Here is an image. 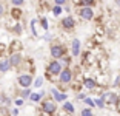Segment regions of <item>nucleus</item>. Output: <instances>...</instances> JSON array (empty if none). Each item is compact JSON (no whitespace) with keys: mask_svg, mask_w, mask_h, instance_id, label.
Wrapping results in <instances>:
<instances>
[{"mask_svg":"<svg viewBox=\"0 0 120 116\" xmlns=\"http://www.w3.org/2000/svg\"><path fill=\"white\" fill-rule=\"evenodd\" d=\"M65 53H66V50L62 45H52L51 46V56H52L54 59H62V57H65Z\"/></svg>","mask_w":120,"mask_h":116,"instance_id":"1","label":"nucleus"},{"mask_svg":"<svg viewBox=\"0 0 120 116\" xmlns=\"http://www.w3.org/2000/svg\"><path fill=\"white\" fill-rule=\"evenodd\" d=\"M62 71H63L62 70V63L59 60H52L49 63V67H48V73L49 74H60Z\"/></svg>","mask_w":120,"mask_h":116,"instance_id":"2","label":"nucleus"},{"mask_svg":"<svg viewBox=\"0 0 120 116\" xmlns=\"http://www.w3.org/2000/svg\"><path fill=\"white\" fill-rule=\"evenodd\" d=\"M42 110L46 115H52V113L56 112V104H54L52 101H43L42 102Z\"/></svg>","mask_w":120,"mask_h":116,"instance_id":"3","label":"nucleus"},{"mask_svg":"<svg viewBox=\"0 0 120 116\" xmlns=\"http://www.w3.org/2000/svg\"><path fill=\"white\" fill-rule=\"evenodd\" d=\"M79 14H80L82 19H85V20H91L92 16H94V11L91 9V6H83V8H80Z\"/></svg>","mask_w":120,"mask_h":116,"instance_id":"4","label":"nucleus"},{"mask_svg":"<svg viewBox=\"0 0 120 116\" xmlns=\"http://www.w3.org/2000/svg\"><path fill=\"white\" fill-rule=\"evenodd\" d=\"M19 84L23 88H29V85L32 84V76L31 74H20L19 76Z\"/></svg>","mask_w":120,"mask_h":116,"instance_id":"5","label":"nucleus"},{"mask_svg":"<svg viewBox=\"0 0 120 116\" xmlns=\"http://www.w3.org/2000/svg\"><path fill=\"white\" fill-rule=\"evenodd\" d=\"M72 81V73H71L69 68H65L62 73H60V82L62 84H69Z\"/></svg>","mask_w":120,"mask_h":116,"instance_id":"6","label":"nucleus"},{"mask_svg":"<svg viewBox=\"0 0 120 116\" xmlns=\"http://www.w3.org/2000/svg\"><path fill=\"white\" fill-rule=\"evenodd\" d=\"M62 26H63L65 29H72L75 26V20L71 16H68V17H65L63 20H62Z\"/></svg>","mask_w":120,"mask_h":116,"instance_id":"7","label":"nucleus"},{"mask_svg":"<svg viewBox=\"0 0 120 116\" xmlns=\"http://www.w3.org/2000/svg\"><path fill=\"white\" fill-rule=\"evenodd\" d=\"M71 51H72V56H79V54H80V40H79V39H74V40H72V48H71Z\"/></svg>","mask_w":120,"mask_h":116,"instance_id":"8","label":"nucleus"},{"mask_svg":"<svg viewBox=\"0 0 120 116\" xmlns=\"http://www.w3.org/2000/svg\"><path fill=\"white\" fill-rule=\"evenodd\" d=\"M11 68V62L9 59H2L0 60V73H5Z\"/></svg>","mask_w":120,"mask_h":116,"instance_id":"9","label":"nucleus"},{"mask_svg":"<svg viewBox=\"0 0 120 116\" xmlns=\"http://www.w3.org/2000/svg\"><path fill=\"white\" fill-rule=\"evenodd\" d=\"M20 60H22L20 54H12V56H11V59H9L11 67H19V65H20Z\"/></svg>","mask_w":120,"mask_h":116,"instance_id":"10","label":"nucleus"},{"mask_svg":"<svg viewBox=\"0 0 120 116\" xmlns=\"http://www.w3.org/2000/svg\"><path fill=\"white\" fill-rule=\"evenodd\" d=\"M75 5H82V8L83 6H91V5H94L95 2L94 0H74Z\"/></svg>","mask_w":120,"mask_h":116,"instance_id":"11","label":"nucleus"},{"mask_svg":"<svg viewBox=\"0 0 120 116\" xmlns=\"http://www.w3.org/2000/svg\"><path fill=\"white\" fill-rule=\"evenodd\" d=\"M51 93H52V96H54L56 101H66V95H62V93H59L57 90H54V88H52Z\"/></svg>","mask_w":120,"mask_h":116,"instance_id":"12","label":"nucleus"},{"mask_svg":"<svg viewBox=\"0 0 120 116\" xmlns=\"http://www.w3.org/2000/svg\"><path fill=\"white\" fill-rule=\"evenodd\" d=\"M102 99H103V101H106V102H116L117 101V96L114 95V93H106Z\"/></svg>","mask_w":120,"mask_h":116,"instance_id":"13","label":"nucleus"},{"mask_svg":"<svg viewBox=\"0 0 120 116\" xmlns=\"http://www.w3.org/2000/svg\"><path fill=\"white\" fill-rule=\"evenodd\" d=\"M85 87L88 88V90H94L95 88V82L92 81V79H85Z\"/></svg>","mask_w":120,"mask_h":116,"instance_id":"14","label":"nucleus"},{"mask_svg":"<svg viewBox=\"0 0 120 116\" xmlns=\"http://www.w3.org/2000/svg\"><path fill=\"white\" fill-rule=\"evenodd\" d=\"M63 110L68 113H74V105L71 104V102H65L63 104Z\"/></svg>","mask_w":120,"mask_h":116,"instance_id":"15","label":"nucleus"},{"mask_svg":"<svg viewBox=\"0 0 120 116\" xmlns=\"http://www.w3.org/2000/svg\"><path fill=\"white\" fill-rule=\"evenodd\" d=\"M11 16H12L14 19H17V20H19V19L22 17V11H20V9H17V8H14V9L11 11Z\"/></svg>","mask_w":120,"mask_h":116,"instance_id":"16","label":"nucleus"},{"mask_svg":"<svg viewBox=\"0 0 120 116\" xmlns=\"http://www.w3.org/2000/svg\"><path fill=\"white\" fill-rule=\"evenodd\" d=\"M29 98H31V101H34V102H39V99L42 98V93H32V95L29 96Z\"/></svg>","mask_w":120,"mask_h":116,"instance_id":"17","label":"nucleus"},{"mask_svg":"<svg viewBox=\"0 0 120 116\" xmlns=\"http://www.w3.org/2000/svg\"><path fill=\"white\" fill-rule=\"evenodd\" d=\"M52 12H54V16H59L60 12H62V8H60L59 5H56V6L52 8Z\"/></svg>","mask_w":120,"mask_h":116,"instance_id":"18","label":"nucleus"},{"mask_svg":"<svg viewBox=\"0 0 120 116\" xmlns=\"http://www.w3.org/2000/svg\"><path fill=\"white\" fill-rule=\"evenodd\" d=\"M82 116H94V115H92L91 108H85L83 112H82Z\"/></svg>","mask_w":120,"mask_h":116,"instance_id":"19","label":"nucleus"},{"mask_svg":"<svg viewBox=\"0 0 120 116\" xmlns=\"http://www.w3.org/2000/svg\"><path fill=\"white\" fill-rule=\"evenodd\" d=\"M23 2H25V0H11V3L14 5V6H22Z\"/></svg>","mask_w":120,"mask_h":116,"instance_id":"20","label":"nucleus"},{"mask_svg":"<svg viewBox=\"0 0 120 116\" xmlns=\"http://www.w3.org/2000/svg\"><path fill=\"white\" fill-rule=\"evenodd\" d=\"M22 96H23V98H28V96H31V90H29V88H25V90L22 91Z\"/></svg>","mask_w":120,"mask_h":116,"instance_id":"21","label":"nucleus"},{"mask_svg":"<svg viewBox=\"0 0 120 116\" xmlns=\"http://www.w3.org/2000/svg\"><path fill=\"white\" fill-rule=\"evenodd\" d=\"M85 102H86V104H88L89 107H94V105H95V102L92 101V99H89V98H86V99H85Z\"/></svg>","mask_w":120,"mask_h":116,"instance_id":"22","label":"nucleus"},{"mask_svg":"<svg viewBox=\"0 0 120 116\" xmlns=\"http://www.w3.org/2000/svg\"><path fill=\"white\" fill-rule=\"evenodd\" d=\"M54 3H56V5H59V6H62V5H65V3H66V0H54Z\"/></svg>","mask_w":120,"mask_h":116,"instance_id":"23","label":"nucleus"},{"mask_svg":"<svg viewBox=\"0 0 120 116\" xmlns=\"http://www.w3.org/2000/svg\"><path fill=\"white\" fill-rule=\"evenodd\" d=\"M3 14H5V6L3 3H0V17H3Z\"/></svg>","mask_w":120,"mask_h":116,"instance_id":"24","label":"nucleus"},{"mask_svg":"<svg viewBox=\"0 0 120 116\" xmlns=\"http://www.w3.org/2000/svg\"><path fill=\"white\" fill-rule=\"evenodd\" d=\"M42 84H43V79H42V77H39V79L35 81V87H40Z\"/></svg>","mask_w":120,"mask_h":116,"instance_id":"25","label":"nucleus"},{"mask_svg":"<svg viewBox=\"0 0 120 116\" xmlns=\"http://www.w3.org/2000/svg\"><path fill=\"white\" fill-rule=\"evenodd\" d=\"M95 104H97L99 107H103V105H105V104H103V99H97V101H95Z\"/></svg>","mask_w":120,"mask_h":116,"instance_id":"26","label":"nucleus"},{"mask_svg":"<svg viewBox=\"0 0 120 116\" xmlns=\"http://www.w3.org/2000/svg\"><path fill=\"white\" fill-rule=\"evenodd\" d=\"M42 25H43V28H45V29H48V22H46V19L42 20Z\"/></svg>","mask_w":120,"mask_h":116,"instance_id":"27","label":"nucleus"},{"mask_svg":"<svg viewBox=\"0 0 120 116\" xmlns=\"http://www.w3.org/2000/svg\"><path fill=\"white\" fill-rule=\"evenodd\" d=\"M15 104H17V105H22V104H23V99H17V101H15Z\"/></svg>","mask_w":120,"mask_h":116,"instance_id":"28","label":"nucleus"},{"mask_svg":"<svg viewBox=\"0 0 120 116\" xmlns=\"http://www.w3.org/2000/svg\"><path fill=\"white\" fill-rule=\"evenodd\" d=\"M17 115H19V110L14 108V110H12V116H17Z\"/></svg>","mask_w":120,"mask_h":116,"instance_id":"29","label":"nucleus"},{"mask_svg":"<svg viewBox=\"0 0 120 116\" xmlns=\"http://www.w3.org/2000/svg\"><path fill=\"white\" fill-rule=\"evenodd\" d=\"M116 2H117V5H119V6H120V0H116Z\"/></svg>","mask_w":120,"mask_h":116,"instance_id":"30","label":"nucleus"}]
</instances>
